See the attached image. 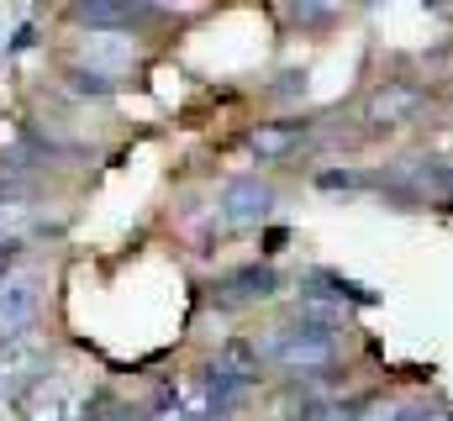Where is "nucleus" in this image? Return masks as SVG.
<instances>
[{"mask_svg": "<svg viewBox=\"0 0 453 421\" xmlns=\"http://www.w3.org/2000/svg\"><path fill=\"white\" fill-rule=\"evenodd\" d=\"M226 216L232 221H253V216H264L269 210V190H258L253 180H237V185H226Z\"/></svg>", "mask_w": 453, "mask_h": 421, "instance_id": "nucleus-1", "label": "nucleus"}, {"mask_svg": "<svg viewBox=\"0 0 453 421\" xmlns=\"http://www.w3.org/2000/svg\"><path fill=\"white\" fill-rule=\"evenodd\" d=\"M21 258H27V242H21V237H0V285L11 279V269H16Z\"/></svg>", "mask_w": 453, "mask_h": 421, "instance_id": "nucleus-2", "label": "nucleus"}, {"mask_svg": "<svg viewBox=\"0 0 453 421\" xmlns=\"http://www.w3.org/2000/svg\"><path fill=\"white\" fill-rule=\"evenodd\" d=\"M32 42H37V27H32V21H21V27L11 32V42H5V58H16V53H27Z\"/></svg>", "mask_w": 453, "mask_h": 421, "instance_id": "nucleus-3", "label": "nucleus"}]
</instances>
